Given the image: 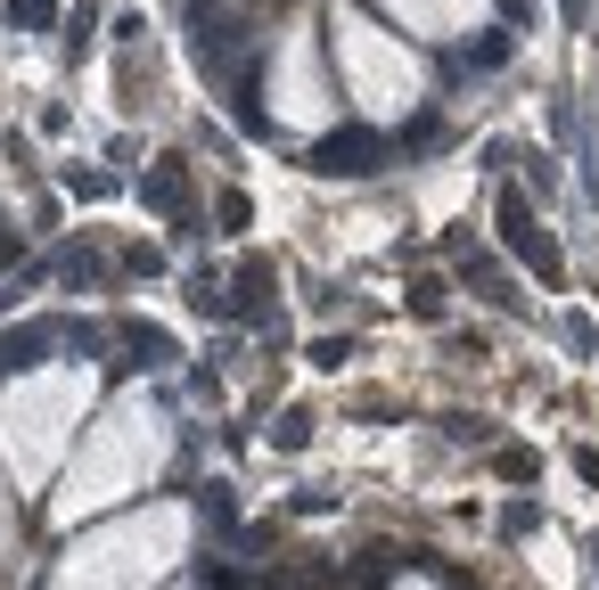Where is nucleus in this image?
I'll list each match as a JSON object with an SVG mask.
<instances>
[{
  "label": "nucleus",
  "mask_w": 599,
  "mask_h": 590,
  "mask_svg": "<svg viewBox=\"0 0 599 590\" xmlns=\"http://www.w3.org/2000/svg\"><path fill=\"white\" fill-rule=\"evenodd\" d=\"M501 238L518 246V255L534 263V279H559V246L534 230V214H526V197H501Z\"/></svg>",
  "instance_id": "nucleus-1"
},
{
  "label": "nucleus",
  "mask_w": 599,
  "mask_h": 590,
  "mask_svg": "<svg viewBox=\"0 0 599 590\" xmlns=\"http://www.w3.org/2000/svg\"><path fill=\"white\" fill-rule=\"evenodd\" d=\"M591 558H599V550H591Z\"/></svg>",
  "instance_id": "nucleus-2"
}]
</instances>
